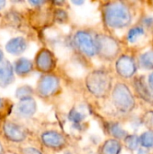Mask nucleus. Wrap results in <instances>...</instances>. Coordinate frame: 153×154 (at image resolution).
<instances>
[{
  "label": "nucleus",
  "mask_w": 153,
  "mask_h": 154,
  "mask_svg": "<svg viewBox=\"0 0 153 154\" xmlns=\"http://www.w3.org/2000/svg\"><path fill=\"white\" fill-rule=\"evenodd\" d=\"M132 16L129 9L122 3H112L106 7L105 20L113 28H122L127 26Z\"/></svg>",
  "instance_id": "nucleus-1"
},
{
  "label": "nucleus",
  "mask_w": 153,
  "mask_h": 154,
  "mask_svg": "<svg viewBox=\"0 0 153 154\" xmlns=\"http://www.w3.org/2000/svg\"><path fill=\"white\" fill-rule=\"evenodd\" d=\"M87 86L88 89L96 96L104 97L110 90L111 80L106 73L102 71H95L87 77Z\"/></svg>",
  "instance_id": "nucleus-2"
},
{
  "label": "nucleus",
  "mask_w": 153,
  "mask_h": 154,
  "mask_svg": "<svg viewBox=\"0 0 153 154\" xmlns=\"http://www.w3.org/2000/svg\"><path fill=\"white\" fill-rule=\"evenodd\" d=\"M113 99L118 109L122 111H129L134 105V100L128 88L123 84H118L115 87L113 94Z\"/></svg>",
  "instance_id": "nucleus-3"
},
{
  "label": "nucleus",
  "mask_w": 153,
  "mask_h": 154,
  "mask_svg": "<svg viewBox=\"0 0 153 154\" xmlns=\"http://www.w3.org/2000/svg\"><path fill=\"white\" fill-rule=\"evenodd\" d=\"M74 42L77 47L88 56L94 55L97 51L96 42L86 32H78L74 37Z\"/></svg>",
  "instance_id": "nucleus-4"
},
{
  "label": "nucleus",
  "mask_w": 153,
  "mask_h": 154,
  "mask_svg": "<svg viewBox=\"0 0 153 154\" xmlns=\"http://www.w3.org/2000/svg\"><path fill=\"white\" fill-rule=\"evenodd\" d=\"M97 51L106 58H113L118 51L117 42L108 36H100L96 40Z\"/></svg>",
  "instance_id": "nucleus-5"
},
{
  "label": "nucleus",
  "mask_w": 153,
  "mask_h": 154,
  "mask_svg": "<svg viewBox=\"0 0 153 154\" xmlns=\"http://www.w3.org/2000/svg\"><path fill=\"white\" fill-rule=\"evenodd\" d=\"M116 69L121 76L129 78L134 74L136 66L132 58L128 56H123L116 62Z\"/></svg>",
  "instance_id": "nucleus-6"
},
{
  "label": "nucleus",
  "mask_w": 153,
  "mask_h": 154,
  "mask_svg": "<svg viewBox=\"0 0 153 154\" xmlns=\"http://www.w3.org/2000/svg\"><path fill=\"white\" fill-rule=\"evenodd\" d=\"M59 87V80L57 78L52 76H46L42 78L39 83L38 90L39 93L44 97L52 95Z\"/></svg>",
  "instance_id": "nucleus-7"
},
{
  "label": "nucleus",
  "mask_w": 153,
  "mask_h": 154,
  "mask_svg": "<svg viewBox=\"0 0 153 154\" xmlns=\"http://www.w3.org/2000/svg\"><path fill=\"white\" fill-rule=\"evenodd\" d=\"M4 134L6 138L14 142H21L26 136L25 132L21 126L9 122L4 125Z\"/></svg>",
  "instance_id": "nucleus-8"
},
{
  "label": "nucleus",
  "mask_w": 153,
  "mask_h": 154,
  "mask_svg": "<svg viewBox=\"0 0 153 154\" xmlns=\"http://www.w3.org/2000/svg\"><path fill=\"white\" fill-rule=\"evenodd\" d=\"M36 65L38 69L41 71H50L54 66V60L52 54L47 50L41 51L36 57Z\"/></svg>",
  "instance_id": "nucleus-9"
},
{
  "label": "nucleus",
  "mask_w": 153,
  "mask_h": 154,
  "mask_svg": "<svg viewBox=\"0 0 153 154\" xmlns=\"http://www.w3.org/2000/svg\"><path fill=\"white\" fill-rule=\"evenodd\" d=\"M43 143L50 148H60L65 144V138L56 132H47L42 134Z\"/></svg>",
  "instance_id": "nucleus-10"
},
{
  "label": "nucleus",
  "mask_w": 153,
  "mask_h": 154,
  "mask_svg": "<svg viewBox=\"0 0 153 154\" xmlns=\"http://www.w3.org/2000/svg\"><path fill=\"white\" fill-rule=\"evenodd\" d=\"M35 109H36L35 102L30 98L22 99L17 106L18 114H20L21 116H24V117H28L33 115V113L35 112Z\"/></svg>",
  "instance_id": "nucleus-11"
},
{
  "label": "nucleus",
  "mask_w": 153,
  "mask_h": 154,
  "mask_svg": "<svg viewBox=\"0 0 153 154\" xmlns=\"http://www.w3.org/2000/svg\"><path fill=\"white\" fill-rule=\"evenodd\" d=\"M26 48V42L24 41L23 38H14L11 40L7 45H6V50L13 54H19L23 52Z\"/></svg>",
  "instance_id": "nucleus-12"
},
{
  "label": "nucleus",
  "mask_w": 153,
  "mask_h": 154,
  "mask_svg": "<svg viewBox=\"0 0 153 154\" xmlns=\"http://www.w3.org/2000/svg\"><path fill=\"white\" fill-rule=\"evenodd\" d=\"M13 81V71L12 67L8 62H5L0 67V85L5 86Z\"/></svg>",
  "instance_id": "nucleus-13"
},
{
  "label": "nucleus",
  "mask_w": 153,
  "mask_h": 154,
  "mask_svg": "<svg viewBox=\"0 0 153 154\" xmlns=\"http://www.w3.org/2000/svg\"><path fill=\"white\" fill-rule=\"evenodd\" d=\"M120 151V143L115 140H109L102 146L100 154H119Z\"/></svg>",
  "instance_id": "nucleus-14"
},
{
  "label": "nucleus",
  "mask_w": 153,
  "mask_h": 154,
  "mask_svg": "<svg viewBox=\"0 0 153 154\" xmlns=\"http://www.w3.org/2000/svg\"><path fill=\"white\" fill-rule=\"evenodd\" d=\"M32 69V64L29 60L20 59L16 61L15 64V71L19 75H24L29 73Z\"/></svg>",
  "instance_id": "nucleus-15"
},
{
  "label": "nucleus",
  "mask_w": 153,
  "mask_h": 154,
  "mask_svg": "<svg viewBox=\"0 0 153 154\" xmlns=\"http://www.w3.org/2000/svg\"><path fill=\"white\" fill-rule=\"evenodd\" d=\"M136 85V88L137 91L140 93L141 97H142V98L148 100V101H151L153 100L152 93L149 90V88H147L146 84L142 80V79H138L135 83Z\"/></svg>",
  "instance_id": "nucleus-16"
},
{
  "label": "nucleus",
  "mask_w": 153,
  "mask_h": 154,
  "mask_svg": "<svg viewBox=\"0 0 153 154\" xmlns=\"http://www.w3.org/2000/svg\"><path fill=\"white\" fill-rule=\"evenodd\" d=\"M141 65L145 69H152L153 68V51L145 52L141 56L140 59Z\"/></svg>",
  "instance_id": "nucleus-17"
},
{
  "label": "nucleus",
  "mask_w": 153,
  "mask_h": 154,
  "mask_svg": "<svg viewBox=\"0 0 153 154\" xmlns=\"http://www.w3.org/2000/svg\"><path fill=\"white\" fill-rule=\"evenodd\" d=\"M144 33V31L142 28L140 27H134L131 29L128 32V41L130 42H135L141 36H142Z\"/></svg>",
  "instance_id": "nucleus-18"
},
{
  "label": "nucleus",
  "mask_w": 153,
  "mask_h": 154,
  "mask_svg": "<svg viewBox=\"0 0 153 154\" xmlns=\"http://www.w3.org/2000/svg\"><path fill=\"white\" fill-rule=\"evenodd\" d=\"M141 143L144 147H153V132H146L141 136Z\"/></svg>",
  "instance_id": "nucleus-19"
},
{
  "label": "nucleus",
  "mask_w": 153,
  "mask_h": 154,
  "mask_svg": "<svg viewBox=\"0 0 153 154\" xmlns=\"http://www.w3.org/2000/svg\"><path fill=\"white\" fill-rule=\"evenodd\" d=\"M139 142H140L139 138L137 136H135V135L128 136L125 139V144L131 150H135L139 145Z\"/></svg>",
  "instance_id": "nucleus-20"
},
{
  "label": "nucleus",
  "mask_w": 153,
  "mask_h": 154,
  "mask_svg": "<svg viewBox=\"0 0 153 154\" xmlns=\"http://www.w3.org/2000/svg\"><path fill=\"white\" fill-rule=\"evenodd\" d=\"M84 117H85L84 114H82L81 112L77 111V110H73L69 115V120L71 122H73L76 125H78L79 123H81L82 120L84 119Z\"/></svg>",
  "instance_id": "nucleus-21"
},
{
  "label": "nucleus",
  "mask_w": 153,
  "mask_h": 154,
  "mask_svg": "<svg viewBox=\"0 0 153 154\" xmlns=\"http://www.w3.org/2000/svg\"><path fill=\"white\" fill-rule=\"evenodd\" d=\"M111 132L113 134L114 136L117 137V138H123L126 135L125 131H124L118 125H114L111 127Z\"/></svg>",
  "instance_id": "nucleus-22"
},
{
  "label": "nucleus",
  "mask_w": 153,
  "mask_h": 154,
  "mask_svg": "<svg viewBox=\"0 0 153 154\" xmlns=\"http://www.w3.org/2000/svg\"><path fill=\"white\" fill-rule=\"evenodd\" d=\"M31 93H32V88H29L28 86H24V87H23L17 90V97H20L21 98L26 99L31 95Z\"/></svg>",
  "instance_id": "nucleus-23"
},
{
  "label": "nucleus",
  "mask_w": 153,
  "mask_h": 154,
  "mask_svg": "<svg viewBox=\"0 0 153 154\" xmlns=\"http://www.w3.org/2000/svg\"><path fill=\"white\" fill-rule=\"evenodd\" d=\"M55 16H56L58 21H64L67 18V14L64 11H62V10H58L56 12Z\"/></svg>",
  "instance_id": "nucleus-24"
},
{
  "label": "nucleus",
  "mask_w": 153,
  "mask_h": 154,
  "mask_svg": "<svg viewBox=\"0 0 153 154\" xmlns=\"http://www.w3.org/2000/svg\"><path fill=\"white\" fill-rule=\"evenodd\" d=\"M146 124L150 128L153 129V113H149L146 116Z\"/></svg>",
  "instance_id": "nucleus-25"
},
{
  "label": "nucleus",
  "mask_w": 153,
  "mask_h": 154,
  "mask_svg": "<svg viewBox=\"0 0 153 154\" xmlns=\"http://www.w3.org/2000/svg\"><path fill=\"white\" fill-rule=\"evenodd\" d=\"M24 154H41L38 151L34 150V149H26Z\"/></svg>",
  "instance_id": "nucleus-26"
},
{
  "label": "nucleus",
  "mask_w": 153,
  "mask_h": 154,
  "mask_svg": "<svg viewBox=\"0 0 153 154\" xmlns=\"http://www.w3.org/2000/svg\"><path fill=\"white\" fill-rule=\"evenodd\" d=\"M149 85H150L151 89L153 90V73H151L150 75V78H149Z\"/></svg>",
  "instance_id": "nucleus-27"
},
{
  "label": "nucleus",
  "mask_w": 153,
  "mask_h": 154,
  "mask_svg": "<svg viewBox=\"0 0 153 154\" xmlns=\"http://www.w3.org/2000/svg\"><path fill=\"white\" fill-rule=\"evenodd\" d=\"M138 154H148V152L145 151V150H140Z\"/></svg>",
  "instance_id": "nucleus-28"
},
{
  "label": "nucleus",
  "mask_w": 153,
  "mask_h": 154,
  "mask_svg": "<svg viewBox=\"0 0 153 154\" xmlns=\"http://www.w3.org/2000/svg\"><path fill=\"white\" fill-rule=\"evenodd\" d=\"M4 5H5V3L3 2V1H0V8H2V6H3Z\"/></svg>",
  "instance_id": "nucleus-29"
},
{
  "label": "nucleus",
  "mask_w": 153,
  "mask_h": 154,
  "mask_svg": "<svg viewBox=\"0 0 153 154\" xmlns=\"http://www.w3.org/2000/svg\"><path fill=\"white\" fill-rule=\"evenodd\" d=\"M2 58H3V53H2V51H0V61H1V60H2Z\"/></svg>",
  "instance_id": "nucleus-30"
},
{
  "label": "nucleus",
  "mask_w": 153,
  "mask_h": 154,
  "mask_svg": "<svg viewBox=\"0 0 153 154\" xmlns=\"http://www.w3.org/2000/svg\"><path fill=\"white\" fill-rule=\"evenodd\" d=\"M2 152H3V149H2V146L0 144V153H2Z\"/></svg>",
  "instance_id": "nucleus-31"
},
{
  "label": "nucleus",
  "mask_w": 153,
  "mask_h": 154,
  "mask_svg": "<svg viewBox=\"0 0 153 154\" xmlns=\"http://www.w3.org/2000/svg\"><path fill=\"white\" fill-rule=\"evenodd\" d=\"M1 106H2V100L0 99V107H1Z\"/></svg>",
  "instance_id": "nucleus-32"
}]
</instances>
